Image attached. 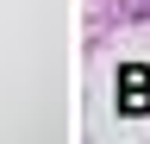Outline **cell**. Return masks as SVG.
Listing matches in <instances>:
<instances>
[{
  "mask_svg": "<svg viewBox=\"0 0 150 144\" xmlns=\"http://www.w3.org/2000/svg\"><path fill=\"white\" fill-rule=\"evenodd\" d=\"M119 106H125V113H138V106L150 113V69H138V63L119 69Z\"/></svg>",
  "mask_w": 150,
  "mask_h": 144,
  "instance_id": "1",
  "label": "cell"
}]
</instances>
